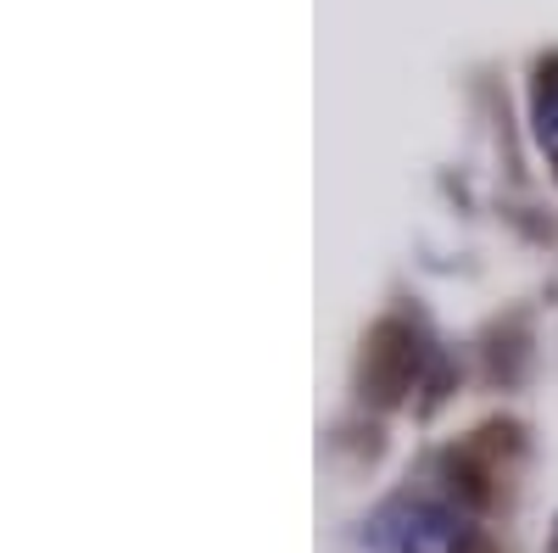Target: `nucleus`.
<instances>
[{"instance_id": "1", "label": "nucleus", "mask_w": 558, "mask_h": 553, "mask_svg": "<svg viewBox=\"0 0 558 553\" xmlns=\"http://www.w3.org/2000/svg\"><path fill=\"white\" fill-rule=\"evenodd\" d=\"M368 542L380 553H458L470 542V526H463L458 509L430 497H402L368 526Z\"/></svg>"}, {"instance_id": "2", "label": "nucleus", "mask_w": 558, "mask_h": 553, "mask_svg": "<svg viewBox=\"0 0 558 553\" xmlns=\"http://www.w3.org/2000/svg\"><path fill=\"white\" fill-rule=\"evenodd\" d=\"M536 134L547 157H558V73H542V89H536Z\"/></svg>"}]
</instances>
